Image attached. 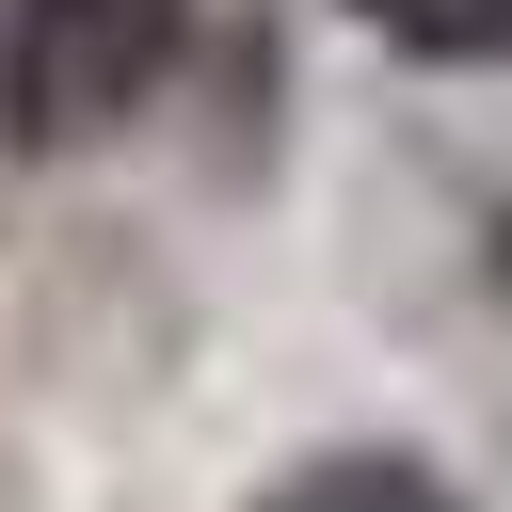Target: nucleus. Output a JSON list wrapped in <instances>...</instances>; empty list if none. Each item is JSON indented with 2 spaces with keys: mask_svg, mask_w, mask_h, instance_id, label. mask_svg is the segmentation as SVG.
<instances>
[{
  "mask_svg": "<svg viewBox=\"0 0 512 512\" xmlns=\"http://www.w3.org/2000/svg\"><path fill=\"white\" fill-rule=\"evenodd\" d=\"M176 64H192V0H16L0 16V128L32 160H80L128 112H160Z\"/></svg>",
  "mask_w": 512,
  "mask_h": 512,
  "instance_id": "1",
  "label": "nucleus"
},
{
  "mask_svg": "<svg viewBox=\"0 0 512 512\" xmlns=\"http://www.w3.org/2000/svg\"><path fill=\"white\" fill-rule=\"evenodd\" d=\"M256 512H464V496H448L432 448H304Z\"/></svg>",
  "mask_w": 512,
  "mask_h": 512,
  "instance_id": "2",
  "label": "nucleus"
},
{
  "mask_svg": "<svg viewBox=\"0 0 512 512\" xmlns=\"http://www.w3.org/2000/svg\"><path fill=\"white\" fill-rule=\"evenodd\" d=\"M400 64H512V0H352Z\"/></svg>",
  "mask_w": 512,
  "mask_h": 512,
  "instance_id": "3",
  "label": "nucleus"
},
{
  "mask_svg": "<svg viewBox=\"0 0 512 512\" xmlns=\"http://www.w3.org/2000/svg\"><path fill=\"white\" fill-rule=\"evenodd\" d=\"M496 288H512V208H496Z\"/></svg>",
  "mask_w": 512,
  "mask_h": 512,
  "instance_id": "4",
  "label": "nucleus"
}]
</instances>
